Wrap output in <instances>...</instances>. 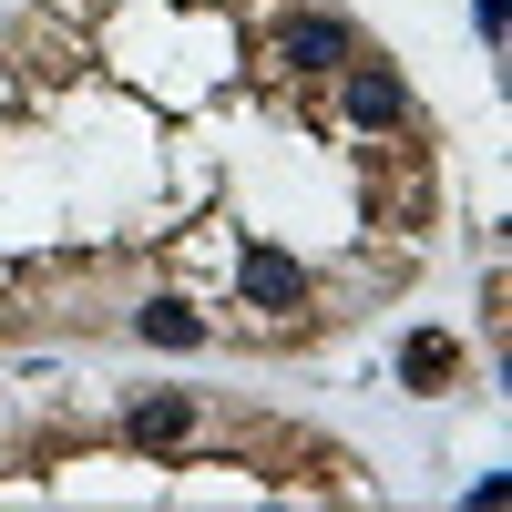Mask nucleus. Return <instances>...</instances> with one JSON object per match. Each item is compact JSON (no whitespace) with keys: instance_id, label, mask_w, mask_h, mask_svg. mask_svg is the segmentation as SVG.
I'll list each match as a JSON object with an SVG mask.
<instances>
[{"instance_id":"1","label":"nucleus","mask_w":512,"mask_h":512,"mask_svg":"<svg viewBox=\"0 0 512 512\" xmlns=\"http://www.w3.org/2000/svg\"><path fill=\"white\" fill-rule=\"evenodd\" d=\"M236 297H246L256 318H277V328H297V318L318 308V277L297 267L287 246H267V236H246V246H236Z\"/></svg>"},{"instance_id":"2","label":"nucleus","mask_w":512,"mask_h":512,"mask_svg":"<svg viewBox=\"0 0 512 512\" xmlns=\"http://www.w3.org/2000/svg\"><path fill=\"white\" fill-rule=\"evenodd\" d=\"M349 52H359V21H349V11H287V21L267 31V62H277L287 82H328Z\"/></svg>"},{"instance_id":"3","label":"nucleus","mask_w":512,"mask_h":512,"mask_svg":"<svg viewBox=\"0 0 512 512\" xmlns=\"http://www.w3.org/2000/svg\"><path fill=\"white\" fill-rule=\"evenodd\" d=\"M328 82H338V113H349L359 134H410V82H400L390 62H369V52H349V62H338Z\"/></svg>"},{"instance_id":"4","label":"nucleus","mask_w":512,"mask_h":512,"mask_svg":"<svg viewBox=\"0 0 512 512\" xmlns=\"http://www.w3.org/2000/svg\"><path fill=\"white\" fill-rule=\"evenodd\" d=\"M123 441H134V451H185L195 441V390H134V400H123Z\"/></svg>"},{"instance_id":"5","label":"nucleus","mask_w":512,"mask_h":512,"mask_svg":"<svg viewBox=\"0 0 512 512\" xmlns=\"http://www.w3.org/2000/svg\"><path fill=\"white\" fill-rule=\"evenodd\" d=\"M451 379H461V349H451L441 328H410V338H400V390L431 400V390H451Z\"/></svg>"},{"instance_id":"6","label":"nucleus","mask_w":512,"mask_h":512,"mask_svg":"<svg viewBox=\"0 0 512 512\" xmlns=\"http://www.w3.org/2000/svg\"><path fill=\"white\" fill-rule=\"evenodd\" d=\"M134 338H144V349H205V318L185 308V297H144V308H134Z\"/></svg>"},{"instance_id":"7","label":"nucleus","mask_w":512,"mask_h":512,"mask_svg":"<svg viewBox=\"0 0 512 512\" xmlns=\"http://www.w3.org/2000/svg\"><path fill=\"white\" fill-rule=\"evenodd\" d=\"M472 31H482V41H502V31H512V0H472Z\"/></svg>"}]
</instances>
